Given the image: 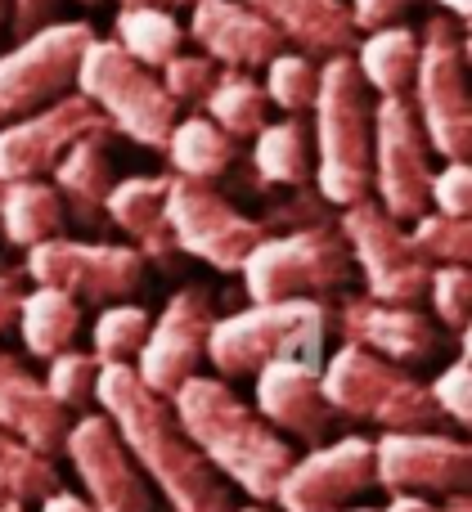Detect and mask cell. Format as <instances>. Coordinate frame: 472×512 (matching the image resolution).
Here are the masks:
<instances>
[{
  "label": "cell",
  "mask_w": 472,
  "mask_h": 512,
  "mask_svg": "<svg viewBox=\"0 0 472 512\" xmlns=\"http://www.w3.org/2000/svg\"><path fill=\"white\" fill-rule=\"evenodd\" d=\"M405 230H410L414 252L428 265H468V256H472V225L468 221H450V216L423 212L419 221H410Z\"/></svg>",
  "instance_id": "36"
},
{
  "label": "cell",
  "mask_w": 472,
  "mask_h": 512,
  "mask_svg": "<svg viewBox=\"0 0 472 512\" xmlns=\"http://www.w3.org/2000/svg\"><path fill=\"white\" fill-rule=\"evenodd\" d=\"M162 216H167L176 252L198 256L203 265H212L221 274H239L248 252L270 234V221L239 212L212 185H194V180H176V176H167Z\"/></svg>",
  "instance_id": "9"
},
{
  "label": "cell",
  "mask_w": 472,
  "mask_h": 512,
  "mask_svg": "<svg viewBox=\"0 0 472 512\" xmlns=\"http://www.w3.org/2000/svg\"><path fill=\"white\" fill-rule=\"evenodd\" d=\"M0 427L14 432L18 441H27L45 459L63 450V436L72 427V418L50 400L45 382L9 351H0Z\"/></svg>",
  "instance_id": "22"
},
{
  "label": "cell",
  "mask_w": 472,
  "mask_h": 512,
  "mask_svg": "<svg viewBox=\"0 0 472 512\" xmlns=\"http://www.w3.org/2000/svg\"><path fill=\"white\" fill-rule=\"evenodd\" d=\"M320 391L338 418L378 423L383 432H437L441 414L428 382L410 378L401 364H387L360 346H338L320 369Z\"/></svg>",
  "instance_id": "7"
},
{
  "label": "cell",
  "mask_w": 472,
  "mask_h": 512,
  "mask_svg": "<svg viewBox=\"0 0 472 512\" xmlns=\"http://www.w3.org/2000/svg\"><path fill=\"white\" fill-rule=\"evenodd\" d=\"M171 162V176L176 180H194V185H212L230 171L234 162V140L225 131H216L207 117H185V122L171 126L167 144H162Z\"/></svg>",
  "instance_id": "28"
},
{
  "label": "cell",
  "mask_w": 472,
  "mask_h": 512,
  "mask_svg": "<svg viewBox=\"0 0 472 512\" xmlns=\"http://www.w3.org/2000/svg\"><path fill=\"white\" fill-rule=\"evenodd\" d=\"M18 301H23V283H18V270H0V333H5V328H14Z\"/></svg>",
  "instance_id": "44"
},
{
  "label": "cell",
  "mask_w": 472,
  "mask_h": 512,
  "mask_svg": "<svg viewBox=\"0 0 472 512\" xmlns=\"http://www.w3.org/2000/svg\"><path fill=\"white\" fill-rule=\"evenodd\" d=\"M90 41H95V27L86 18H72V23L41 27L0 54V126L68 95L77 81L81 50Z\"/></svg>",
  "instance_id": "11"
},
{
  "label": "cell",
  "mask_w": 472,
  "mask_h": 512,
  "mask_svg": "<svg viewBox=\"0 0 472 512\" xmlns=\"http://www.w3.org/2000/svg\"><path fill=\"white\" fill-rule=\"evenodd\" d=\"M63 454L72 459L90 512H153V486L140 477L104 414H81L63 436Z\"/></svg>",
  "instance_id": "18"
},
{
  "label": "cell",
  "mask_w": 472,
  "mask_h": 512,
  "mask_svg": "<svg viewBox=\"0 0 472 512\" xmlns=\"http://www.w3.org/2000/svg\"><path fill=\"white\" fill-rule=\"evenodd\" d=\"M59 5L63 0H9V32H18V41L32 32H41V27L59 23Z\"/></svg>",
  "instance_id": "43"
},
{
  "label": "cell",
  "mask_w": 472,
  "mask_h": 512,
  "mask_svg": "<svg viewBox=\"0 0 472 512\" xmlns=\"http://www.w3.org/2000/svg\"><path fill=\"white\" fill-rule=\"evenodd\" d=\"M239 274L252 306H266V301H320L324 292L347 288L356 265L338 225L311 221L284 234H266L239 265Z\"/></svg>",
  "instance_id": "6"
},
{
  "label": "cell",
  "mask_w": 472,
  "mask_h": 512,
  "mask_svg": "<svg viewBox=\"0 0 472 512\" xmlns=\"http://www.w3.org/2000/svg\"><path fill=\"white\" fill-rule=\"evenodd\" d=\"M351 59H356L365 90H378V99H392V95L405 99L414 81V63H419V32H410L401 23L383 27V32H369L365 41H356Z\"/></svg>",
  "instance_id": "27"
},
{
  "label": "cell",
  "mask_w": 472,
  "mask_h": 512,
  "mask_svg": "<svg viewBox=\"0 0 472 512\" xmlns=\"http://www.w3.org/2000/svg\"><path fill=\"white\" fill-rule=\"evenodd\" d=\"M54 490H63L54 459L36 454L27 441H18L14 432H5V427H0V495L27 508V504L50 499Z\"/></svg>",
  "instance_id": "33"
},
{
  "label": "cell",
  "mask_w": 472,
  "mask_h": 512,
  "mask_svg": "<svg viewBox=\"0 0 472 512\" xmlns=\"http://www.w3.org/2000/svg\"><path fill=\"white\" fill-rule=\"evenodd\" d=\"M252 171L261 185L302 189L311 180V131L297 117L266 122L252 135Z\"/></svg>",
  "instance_id": "30"
},
{
  "label": "cell",
  "mask_w": 472,
  "mask_h": 512,
  "mask_svg": "<svg viewBox=\"0 0 472 512\" xmlns=\"http://www.w3.org/2000/svg\"><path fill=\"white\" fill-rule=\"evenodd\" d=\"M212 319H216V310H212V292L207 288L189 283V288L171 292L167 306L153 315L149 337H144L140 355L131 360V373L153 391V396L171 400L198 373Z\"/></svg>",
  "instance_id": "14"
},
{
  "label": "cell",
  "mask_w": 472,
  "mask_h": 512,
  "mask_svg": "<svg viewBox=\"0 0 472 512\" xmlns=\"http://www.w3.org/2000/svg\"><path fill=\"white\" fill-rule=\"evenodd\" d=\"M329 328L342 337V346H360V351L401 364V369L428 364L446 346L441 328L419 306H387V301L369 297H342L338 310H329Z\"/></svg>",
  "instance_id": "19"
},
{
  "label": "cell",
  "mask_w": 472,
  "mask_h": 512,
  "mask_svg": "<svg viewBox=\"0 0 472 512\" xmlns=\"http://www.w3.org/2000/svg\"><path fill=\"white\" fill-rule=\"evenodd\" d=\"M5 18H9V0H0V23H5Z\"/></svg>",
  "instance_id": "52"
},
{
  "label": "cell",
  "mask_w": 472,
  "mask_h": 512,
  "mask_svg": "<svg viewBox=\"0 0 472 512\" xmlns=\"http://www.w3.org/2000/svg\"><path fill=\"white\" fill-rule=\"evenodd\" d=\"M432 149L414 122L410 99L392 95L374 104V144H369V189L392 221L410 225L428 212Z\"/></svg>",
  "instance_id": "12"
},
{
  "label": "cell",
  "mask_w": 472,
  "mask_h": 512,
  "mask_svg": "<svg viewBox=\"0 0 472 512\" xmlns=\"http://www.w3.org/2000/svg\"><path fill=\"white\" fill-rule=\"evenodd\" d=\"M72 90H77L81 99H90L95 113L104 117L108 126H117L126 140L144 144V149H162L171 126L180 122V108L167 99L158 72L126 59L108 36H95V41L81 50Z\"/></svg>",
  "instance_id": "8"
},
{
  "label": "cell",
  "mask_w": 472,
  "mask_h": 512,
  "mask_svg": "<svg viewBox=\"0 0 472 512\" xmlns=\"http://www.w3.org/2000/svg\"><path fill=\"white\" fill-rule=\"evenodd\" d=\"M171 414L225 486L252 495L261 508L275 504V490L297 454L230 382L194 373L171 396Z\"/></svg>",
  "instance_id": "2"
},
{
  "label": "cell",
  "mask_w": 472,
  "mask_h": 512,
  "mask_svg": "<svg viewBox=\"0 0 472 512\" xmlns=\"http://www.w3.org/2000/svg\"><path fill=\"white\" fill-rule=\"evenodd\" d=\"M95 400L140 477L167 499L171 512H234V490L189 445L171 400L153 396L131 364H99Z\"/></svg>",
  "instance_id": "1"
},
{
  "label": "cell",
  "mask_w": 472,
  "mask_h": 512,
  "mask_svg": "<svg viewBox=\"0 0 472 512\" xmlns=\"http://www.w3.org/2000/svg\"><path fill=\"white\" fill-rule=\"evenodd\" d=\"M315 198L333 207H351L369 198V144H374V104L356 72L351 54L324 59L315 90Z\"/></svg>",
  "instance_id": "3"
},
{
  "label": "cell",
  "mask_w": 472,
  "mask_h": 512,
  "mask_svg": "<svg viewBox=\"0 0 472 512\" xmlns=\"http://www.w3.org/2000/svg\"><path fill=\"white\" fill-rule=\"evenodd\" d=\"M108 41L135 59L140 68L158 72L167 59L180 54V41H185V27L171 9H153V5H135V9H117L113 18V36Z\"/></svg>",
  "instance_id": "31"
},
{
  "label": "cell",
  "mask_w": 472,
  "mask_h": 512,
  "mask_svg": "<svg viewBox=\"0 0 472 512\" xmlns=\"http://www.w3.org/2000/svg\"><path fill=\"white\" fill-rule=\"evenodd\" d=\"M95 378H99V364L95 355L86 351H59L50 360V369H45V391H50V400L63 409V414L72 418V409H86L90 400H95Z\"/></svg>",
  "instance_id": "37"
},
{
  "label": "cell",
  "mask_w": 472,
  "mask_h": 512,
  "mask_svg": "<svg viewBox=\"0 0 472 512\" xmlns=\"http://www.w3.org/2000/svg\"><path fill=\"white\" fill-rule=\"evenodd\" d=\"M0 512H27L23 504H14V499H5V495H0Z\"/></svg>",
  "instance_id": "49"
},
{
  "label": "cell",
  "mask_w": 472,
  "mask_h": 512,
  "mask_svg": "<svg viewBox=\"0 0 472 512\" xmlns=\"http://www.w3.org/2000/svg\"><path fill=\"white\" fill-rule=\"evenodd\" d=\"M428 212L450 216V221H468V212H472V167L468 162H446L441 171H432Z\"/></svg>",
  "instance_id": "41"
},
{
  "label": "cell",
  "mask_w": 472,
  "mask_h": 512,
  "mask_svg": "<svg viewBox=\"0 0 472 512\" xmlns=\"http://www.w3.org/2000/svg\"><path fill=\"white\" fill-rule=\"evenodd\" d=\"M441 9H446V18H455V23H468L472 14V0H437Z\"/></svg>",
  "instance_id": "48"
},
{
  "label": "cell",
  "mask_w": 472,
  "mask_h": 512,
  "mask_svg": "<svg viewBox=\"0 0 472 512\" xmlns=\"http://www.w3.org/2000/svg\"><path fill=\"white\" fill-rule=\"evenodd\" d=\"M81 5H95V0H81Z\"/></svg>",
  "instance_id": "53"
},
{
  "label": "cell",
  "mask_w": 472,
  "mask_h": 512,
  "mask_svg": "<svg viewBox=\"0 0 472 512\" xmlns=\"http://www.w3.org/2000/svg\"><path fill=\"white\" fill-rule=\"evenodd\" d=\"M135 5H153V9H180V5H189V9H194L198 0H117V9H135Z\"/></svg>",
  "instance_id": "47"
},
{
  "label": "cell",
  "mask_w": 472,
  "mask_h": 512,
  "mask_svg": "<svg viewBox=\"0 0 472 512\" xmlns=\"http://www.w3.org/2000/svg\"><path fill=\"white\" fill-rule=\"evenodd\" d=\"M252 409L284 436L288 445H324L329 432L338 427V414L329 409L320 391V369L297 360H275L266 369L252 373Z\"/></svg>",
  "instance_id": "20"
},
{
  "label": "cell",
  "mask_w": 472,
  "mask_h": 512,
  "mask_svg": "<svg viewBox=\"0 0 472 512\" xmlns=\"http://www.w3.org/2000/svg\"><path fill=\"white\" fill-rule=\"evenodd\" d=\"M18 333H23V346L36 355V360H54L59 351H68L72 337L81 328V306L59 288H32L18 301Z\"/></svg>",
  "instance_id": "29"
},
{
  "label": "cell",
  "mask_w": 472,
  "mask_h": 512,
  "mask_svg": "<svg viewBox=\"0 0 472 512\" xmlns=\"http://www.w3.org/2000/svg\"><path fill=\"white\" fill-rule=\"evenodd\" d=\"M185 36H194L203 59H212L216 68H230V72H252V68H266L279 50H288L284 36L257 18L248 5L239 0H198L189 9V23Z\"/></svg>",
  "instance_id": "21"
},
{
  "label": "cell",
  "mask_w": 472,
  "mask_h": 512,
  "mask_svg": "<svg viewBox=\"0 0 472 512\" xmlns=\"http://www.w3.org/2000/svg\"><path fill=\"white\" fill-rule=\"evenodd\" d=\"M23 274L36 288H59L72 301L90 306H117L144 283V261L131 243H77V239H45L27 248Z\"/></svg>",
  "instance_id": "13"
},
{
  "label": "cell",
  "mask_w": 472,
  "mask_h": 512,
  "mask_svg": "<svg viewBox=\"0 0 472 512\" xmlns=\"http://www.w3.org/2000/svg\"><path fill=\"white\" fill-rule=\"evenodd\" d=\"M261 90H266V104L284 108L288 117L306 113V108L315 104V90H320V63L297 50H279L275 59L266 63Z\"/></svg>",
  "instance_id": "35"
},
{
  "label": "cell",
  "mask_w": 472,
  "mask_h": 512,
  "mask_svg": "<svg viewBox=\"0 0 472 512\" xmlns=\"http://www.w3.org/2000/svg\"><path fill=\"white\" fill-rule=\"evenodd\" d=\"M86 135H108V122L95 113L90 99L68 90L63 99L0 126V185L14 180H45L59 158Z\"/></svg>",
  "instance_id": "16"
},
{
  "label": "cell",
  "mask_w": 472,
  "mask_h": 512,
  "mask_svg": "<svg viewBox=\"0 0 472 512\" xmlns=\"http://www.w3.org/2000/svg\"><path fill=\"white\" fill-rule=\"evenodd\" d=\"M234 512H270V508H261V504H248V508H234Z\"/></svg>",
  "instance_id": "51"
},
{
  "label": "cell",
  "mask_w": 472,
  "mask_h": 512,
  "mask_svg": "<svg viewBox=\"0 0 472 512\" xmlns=\"http://www.w3.org/2000/svg\"><path fill=\"white\" fill-rule=\"evenodd\" d=\"M347 5V18H351V27H356V36L360 32H383V27H392L396 18L410 9V0H342Z\"/></svg>",
  "instance_id": "42"
},
{
  "label": "cell",
  "mask_w": 472,
  "mask_h": 512,
  "mask_svg": "<svg viewBox=\"0 0 472 512\" xmlns=\"http://www.w3.org/2000/svg\"><path fill=\"white\" fill-rule=\"evenodd\" d=\"M324 333L329 310L324 301H266L243 306L234 315L212 319L203 342V360H212L216 378H252L275 360H297L324 369Z\"/></svg>",
  "instance_id": "4"
},
{
  "label": "cell",
  "mask_w": 472,
  "mask_h": 512,
  "mask_svg": "<svg viewBox=\"0 0 472 512\" xmlns=\"http://www.w3.org/2000/svg\"><path fill=\"white\" fill-rule=\"evenodd\" d=\"M378 512H441L432 499H419V495H392V504L378 508Z\"/></svg>",
  "instance_id": "46"
},
{
  "label": "cell",
  "mask_w": 472,
  "mask_h": 512,
  "mask_svg": "<svg viewBox=\"0 0 472 512\" xmlns=\"http://www.w3.org/2000/svg\"><path fill=\"white\" fill-rule=\"evenodd\" d=\"M342 512H378V508H365V504H351V508H342Z\"/></svg>",
  "instance_id": "50"
},
{
  "label": "cell",
  "mask_w": 472,
  "mask_h": 512,
  "mask_svg": "<svg viewBox=\"0 0 472 512\" xmlns=\"http://www.w3.org/2000/svg\"><path fill=\"white\" fill-rule=\"evenodd\" d=\"M468 54L464 23L437 14L419 32V63L410 81V108L423 140L437 158L468 162L472 153V104H468Z\"/></svg>",
  "instance_id": "5"
},
{
  "label": "cell",
  "mask_w": 472,
  "mask_h": 512,
  "mask_svg": "<svg viewBox=\"0 0 472 512\" xmlns=\"http://www.w3.org/2000/svg\"><path fill=\"white\" fill-rule=\"evenodd\" d=\"M472 450L446 432H383L374 441V486L387 495H468Z\"/></svg>",
  "instance_id": "15"
},
{
  "label": "cell",
  "mask_w": 472,
  "mask_h": 512,
  "mask_svg": "<svg viewBox=\"0 0 472 512\" xmlns=\"http://www.w3.org/2000/svg\"><path fill=\"white\" fill-rule=\"evenodd\" d=\"M203 108H207V122L239 144L243 135H257L261 126H266L270 104H266V90H261V81L252 77V72L221 68L216 72V86L207 90Z\"/></svg>",
  "instance_id": "32"
},
{
  "label": "cell",
  "mask_w": 472,
  "mask_h": 512,
  "mask_svg": "<svg viewBox=\"0 0 472 512\" xmlns=\"http://www.w3.org/2000/svg\"><path fill=\"white\" fill-rule=\"evenodd\" d=\"M239 5L266 18L284 36V45L293 41L306 59H338V54L356 50L360 41L342 0H239Z\"/></svg>",
  "instance_id": "23"
},
{
  "label": "cell",
  "mask_w": 472,
  "mask_h": 512,
  "mask_svg": "<svg viewBox=\"0 0 472 512\" xmlns=\"http://www.w3.org/2000/svg\"><path fill=\"white\" fill-rule=\"evenodd\" d=\"M153 315L135 301H117V306H104L90 328V346H95V364H131L140 355L144 337H149Z\"/></svg>",
  "instance_id": "34"
},
{
  "label": "cell",
  "mask_w": 472,
  "mask_h": 512,
  "mask_svg": "<svg viewBox=\"0 0 472 512\" xmlns=\"http://www.w3.org/2000/svg\"><path fill=\"white\" fill-rule=\"evenodd\" d=\"M374 490V441L338 436L297 454L275 490L279 512H342Z\"/></svg>",
  "instance_id": "17"
},
{
  "label": "cell",
  "mask_w": 472,
  "mask_h": 512,
  "mask_svg": "<svg viewBox=\"0 0 472 512\" xmlns=\"http://www.w3.org/2000/svg\"><path fill=\"white\" fill-rule=\"evenodd\" d=\"M428 297H432V315H437L455 337H464L468 333V310H472L468 265H432Z\"/></svg>",
  "instance_id": "38"
},
{
  "label": "cell",
  "mask_w": 472,
  "mask_h": 512,
  "mask_svg": "<svg viewBox=\"0 0 472 512\" xmlns=\"http://www.w3.org/2000/svg\"><path fill=\"white\" fill-rule=\"evenodd\" d=\"M216 72L221 68L212 59H203V54H176V59H167L158 68V81L171 104L180 108V104H203L207 90L216 86Z\"/></svg>",
  "instance_id": "39"
},
{
  "label": "cell",
  "mask_w": 472,
  "mask_h": 512,
  "mask_svg": "<svg viewBox=\"0 0 472 512\" xmlns=\"http://www.w3.org/2000/svg\"><path fill=\"white\" fill-rule=\"evenodd\" d=\"M68 207L54 194L50 180H14L0 185V234L9 248H36L45 239H59Z\"/></svg>",
  "instance_id": "26"
},
{
  "label": "cell",
  "mask_w": 472,
  "mask_h": 512,
  "mask_svg": "<svg viewBox=\"0 0 472 512\" xmlns=\"http://www.w3.org/2000/svg\"><path fill=\"white\" fill-rule=\"evenodd\" d=\"M338 234L351 252V265L365 274V297L387 301V306H419L428 297L432 265L414 252L410 230L383 212L374 198L342 207Z\"/></svg>",
  "instance_id": "10"
},
{
  "label": "cell",
  "mask_w": 472,
  "mask_h": 512,
  "mask_svg": "<svg viewBox=\"0 0 472 512\" xmlns=\"http://www.w3.org/2000/svg\"><path fill=\"white\" fill-rule=\"evenodd\" d=\"M50 176H54L50 185H54V194L63 198V207H72L81 221H95V212H104L108 189L117 185L108 135H86V140H77L59 158V167H54Z\"/></svg>",
  "instance_id": "25"
},
{
  "label": "cell",
  "mask_w": 472,
  "mask_h": 512,
  "mask_svg": "<svg viewBox=\"0 0 472 512\" xmlns=\"http://www.w3.org/2000/svg\"><path fill=\"white\" fill-rule=\"evenodd\" d=\"M162 194H167V176H126L108 189L104 216L131 239L144 265L171 270L176 265V243H171L167 216H162Z\"/></svg>",
  "instance_id": "24"
},
{
  "label": "cell",
  "mask_w": 472,
  "mask_h": 512,
  "mask_svg": "<svg viewBox=\"0 0 472 512\" xmlns=\"http://www.w3.org/2000/svg\"><path fill=\"white\" fill-rule=\"evenodd\" d=\"M428 396L437 405L441 418H450L455 427L472 423V400H468V333L459 337V355L428 382Z\"/></svg>",
  "instance_id": "40"
},
{
  "label": "cell",
  "mask_w": 472,
  "mask_h": 512,
  "mask_svg": "<svg viewBox=\"0 0 472 512\" xmlns=\"http://www.w3.org/2000/svg\"><path fill=\"white\" fill-rule=\"evenodd\" d=\"M36 512H90V504L81 495H72V490H54L50 499H41Z\"/></svg>",
  "instance_id": "45"
}]
</instances>
